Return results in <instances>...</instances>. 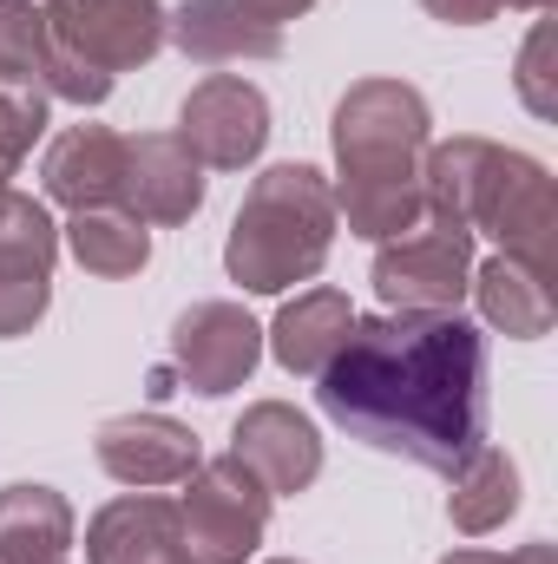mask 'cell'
<instances>
[{"instance_id": "7a4b0ae2", "label": "cell", "mask_w": 558, "mask_h": 564, "mask_svg": "<svg viewBox=\"0 0 558 564\" xmlns=\"http://www.w3.org/2000/svg\"><path fill=\"white\" fill-rule=\"evenodd\" d=\"M427 99L408 79H355L335 106V224L368 243L408 237L420 217V151H427Z\"/></svg>"}, {"instance_id": "e0dca14e", "label": "cell", "mask_w": 558, "mask_h": 564, "mask_svg": "<svg viewBox=\"0 0 558 564\" xmlns=\"http://www.w3.org/2000/svg\"><path fill=\"white\" fill-rule=\"evenodd\" d=\"M164 40H178L191 59L204 66H230V59H277L282 33L250 20L237 0H184L178 13H164Z\"/></svg>"}, {"instance_id": "d4e9b609", "label": "cell", "mask_w": 558, "mask_h": 564, "mask_svg": "<svg viewBox=\"0 0 558 564\" xmlns=\"http://www.w3.org/2000/svg\"><path fill=\"white\" fill-rule=\"evenodd\" d=\"M433 20H447V26H486L493 13H500V0H420Z\"/></svg>"}, {"instance_id": "4fadbf2b", "label": "cell", "mask_w": 558, "mask_h": 564, "mask_svg": "<svg viewBox=\"0 0 558 564\" xmlns=\"http://www.w3.org/2000/svg\"><path fill=\"white\" fill-rule=\"evenodd\" d=\"M230 453L264 479V492H309L322 473V433L309 414L282 408V401H257L244 408V421L230 426Z\"/></svg>"}, {"instance_id": "f546056e", "label": "cell", "mask_w": 558, "mask_h": 564, "mask_svg": "<svg viewBox=\"0 0 558 564\" xmlns=\"http://www.w3.org/2000/svg\"><path fill=\"white\" fill-rule=\"evenodd\" d=\"M53 564H66V558H53Z\"/></svg>"}, {"instance_id": "30bf717a", "label": "cell", "mask_w": 558, "mask_h": 564, "mask_svg": "<svg viewBox=\"0 0 558 564\" xmlns=\"http://www.w3.org/2000/svg\"><path fill=\"white\" fill-rule=\"evenodd\" d=\"M0 93H40V99H66V106H99L112 93V79L66 59L33 0H0Z\"/></svg>"}, {"instance_id": "4dcf8cb0", "label": "cell", "mask_w": 558, "mask_h": 564, "mask_svg": "<svg viewBox=\"0 0 558 564\" xmlns=\"http://www.w3.org/2000/svg\"><path fill=\"white\" fill-rule=\"evenodd\" d=\"M0 197H7V191H0Z\"/></svg>"}, {"instance_id": "ffe728a7", "label": "cell", "mask_w": 558, "mask_h": 564, "mask_svg": "<svg viewBox=\"0 0 558 564\" xmlns=\"http://www.w3.org/2000/svg\"><path fill=\"white\" fill-rule=\"evenodd\" d=\"M73 552V506L53 486L0 492V564H53Z\"/></svg>"}, {"instance_id": "603a6c76", "label": "cell", "mask_w": 558, "mask_h": 564, "mask_svg": "<svg viewBox=\"0 0 558 564\" xmlns=\"http://www.w3.org/2000/svg\"><path fill=\"white\" fill-rule=\"evenodd\" d=\"M46 132V99L40 93H0V191L20 171V158Z\"/></svg>"}, {"instance_id": "8992f818", "label": "cell", "mask_w": 558, "mask_h": 564, "mask_svg": "<svg viewBox=\"0 0 558 564\" xmlns=\"http://www.w3.org/2000/svg\"><path fill=\"white\" fill-rule=\"evenodd\" d=\"M46 33L66 59L93 73H132L164 46V7L158 0H46Z\"/></svg>"}, {"instance_id": "f1b7e54d", "label": "cell", "mask_w": 558, "mask_h": 564, "mask_svg": "<svg viewBox=\"0 0 558 564\" xmlns=\"http://www.w3.org/2000/svg\"><path fill=\"white\" fill-rule=\"evenodd\" d=\"M270 564H302V558H270Z\"/></svg>"}, {"instance_id": "52a82bcc", "label": "cell", "mask_w": 558, "mask_h": 564, "mask_svg": "<svg viewBox=\"0 0 558 564\" xmlns=\"http://www.w3.org/2000/svg\"><path fill=\"white\" fill-rule=\"evenodd\" d=\"M178 139H184V151L197 164H211V171H244L270 144V99L250 79H237V73H211V79H197L184 93Z\"/></svg>"}, {"instance_id": "4316f807", "label": "cell", "mask_w": 558, "mask_h": 564, "mask_svg": "<svg viewBox=\"0 0 558 564\" xmlns=\"http://www.w3.org/2000/svg\"><path fill=\"white\" fill-rule=\"evenodd\" d=\"M237 7H244V13H250V20H264V26H289V20H296V13H309V7H315V0H237Z\"/></svg>"}, {"instance_id": "44dd1931", "label": "cell", "mask_w": 558, "mask_h": 564, "mask_svg": "<svg viewBox=\"0 0 558 564\" xmlns=\"http://www.w3.org/2000/svg\"><path fill=\"white\" fill-rule=\"evenodd\" d=\"M513 512H519V466H513L500 446H473V453L453 466V492H447L453 532L480 539V532L506 525Z\"/></svg>"}, {"instance_id": "9a60e30c", "label": "cell", "mask_w": 558, "mask_h": 564, "mask_svg": "<svg viewBox=\"0 0 558 564\" xmlns=\"http://www.w3.org/2000/svg\"><path fill=\"white\" fill-rule=\"evenodd\" d=\"M86 558L93 564H191L184 532H178V499L158 492H126L93 512L86 525Z\"/></svg>"}, {"instance_id": "5bb4252c", "label": "cell", "mask_w": 558, "mask_h": 564, "mask_svg": "<svg viewBox=\"0 0 558 564\" xmlns=\"http://www.w3.org/2000/svg\"><path fill=\"white\" fill-rule=\"evenodd\" d=\"M93 453L119 486H184L204 459L197 433L178 426L171 414H119V421L99 426Z\"/></svg>"}, {"instance_id": "5b68a950", "label": "cell", "mask_w": 558, "mask_h": 564, "mask_svg": "<svg viewBox=\"0 0 558 564\" xmlns=\"http://www.w3.org/2000/svg\"><path fill=\"white\" fill-rule=\"evenodd\" d=\"M270 525V492L264 479L224 453V459H197V473L184 479L178 499V532H184V558L191 564H244L264 545Z\"/></svg>"}, {"instance_id": "277c9868", "label": "cell", "mask_w": 558, "mask_h": 564, "mask_svg": "<svg viewBox=\"0 0 558 564\" xmlns=\"http://www.w3.org/2000/svg\"><path fill=\"white\" fill-rule=\"evenodd\" d=\"M335 243V197L329 177L315 164H270L224 243V270L230 282H244L250 295H282L296 282H309L329 263Z\"/></svg>"}, {"instance_id": "7c38bea8", "label": "cell", "mask_w": 558, "mask_h": 564, "mask_svg": "<svg viewBox=\"0 0 558 564\" xmlns=\"http://www.w3.org/2000/svg\"><path fill=\"white\" fill-rule=\"evenodd\" d=\"M119 204L139 224H191L204 210V164L184 151L178 132H139L126 139Z\"/></svg>"}, {"instance_id": "7402d4cb", "label": "cell", "mask_w": 558, "mask_h": 564, "mask_svg": "<svg viewBox=\"0 0 558 564\" xmlns=\"http://www.w3.org/2000/svg\"><path fill=\"white\" fill-rule=\"evenodd\" d=\"M66 250L79 257V270L119 282V276H139L144 263H151V230H144L132 210H112V204L106 210H73Z\"/></svg>"}, {"instance_id": "484cf974", "label": "cell", "mask_w": 558, "mask_h": 564, "mask_svg": "<svg viewBox=\"0 0 558 564\" xmlns=\"http://www.w3.org/2000/svg\"><path fill=\"white\" fill-rule=\"evenodd\" d=\"M440 564H558V552L546 545V539H533V545H519V552H447Z\"/></svg>"}, {"instance_id": "3957f363", "label": "cell", "mask_w": 558, "mask_h": 564, "mask_svg": "<svg viewBox=\"0 0 558 564\" xmlns=\"http://www.w3.org/2000/svg\"><path fill=\"white\" fill-rule=\"evenodd\" d=\"M420 210L427 224L486 230L500 257L526 263L539 282H552V230L558 191L552 171L526 151H506L493 139H447L420 151Z\"/></svg>"}, {"instance_id": "ac0fdd59", "label": "cell", "mask_w": 558, "mask_h": 564, "mask_svg": "<svg viewBox=\"0 0 558 564\" xmlns=\"http://www.w3.org/2000/svg\"><path fill=\"white\" fill-rule=\"evenodd\" d=\"M348 328H355V302L342 289H309V295L282 302L277 328H270V355L289 375H322L335 361V348L348 341Z\"/></svg>"}, {"instance_id": "cb8c5ba5", "label": "cell", "mask_w": 558, "mask_h": 564, "mask_svg": "<svg viewBox=\"0 0 558 564\" xmlns=\"http://www.w3.org/2000/svg\"><path fill=\"white\" fill-rule=\"evenodd\" d=\"M519 99H526V112L533 119H558V93H552V20H539L533 33H526V46H519Z\"/></svg>"}, {"instance_id": "2e32d148", "label": "cell", "mask_w": 558, "mask_h": 564, "mask_svg": "<svg viewBox=\"0 0 558 564\" xmlns=\"http://www.w3.org/2000/svg\"><path fill=\"white\" fill-rule=\"evenodd\" d=\"M119 171H126V139L119 132L73 126V132H60V139L46 144L40 184L66 210H106V204H119Z\"/></svg>"}, {"instance_id": "6da1fadb", "label": "cell", "mask_w": 558, "mask_h": 564, "mask_svg": "<svg viewBox=\"0 0 558 564\" xmlns=\"http://www.w3.org/2000/svg\"><path fill=\"white\" fill-rule=\"evenodd\" d=\"M315 401L375 453L453 473L486 446V335L460 308L355 315L335 361L315 375Z\"/></svg>"}, {"instance_id": "83f0119b", "label": "cell", "mask_w": 558, "mask_h": 564, "mask_svg": "<svg viewBox=\"0 0 558 564\" xmlns=\"http://www.w3.org/2000/svg\"><path fill=\"white\" fill-rule=\"evenodd\" d=\"M500 7H526V13H546L552 0H500Z\"/></svg>"}, {"instance_id": "8fae6325", "label": "cell", "mask_w": 558, "mask_h": 564, "mask_svg": "<svg viewBox=\"0 0 558 564\" xmlns=\"http://www.w3.org/2000/svg\"><path fill=\"white\" fill-rule=\"evenodd\" d=\"M264 361V328L237 302H191L171 328V368L197 394H230Z\"/></svg>"}, {"instance_id": "ba28073f", "label": "cell", "mask_w": 558, "mask_h": 564, "mask_svg": "<svg viewBox=\"0 0 558 564\" xmlns=\"http://www.w3.org/2000/svg\"><path fill=\"white\" fill-rule=\"evenodd\" d=\"M466 282H473V237L453 224H415L375 257V295L388 308H460Z\"/></svg>"}, {"instance_id": "d6986e66", "label": "cell", "mask_w": 558, "mask_h": 564, "mask_svg": "<svg viewBox=\"0 0 558 564\" xmlns=\"http://www.w3.org/2000/svg\"><path fill=\"white\" fill-rule=\"evenodd\" d=\"M466 289H473L486 328H500V335H513V341L552 335V282H539L526 263L486 257V263H473V282H466Z\"/></svg>"}, {"instance_id": "9c48e42d", "label": "cell", "mask_w": 558, "mask_h": 564, "mask_svg": "<svg viewBox=\"0 0 558 564\" xmlns=\"http://www.w3.org/2000/svg\"><path fill=\"white\" fill-rule=\"evenodd\" d=\"M53 257H60V224L46 217V204L7 191L0 197V341L26 335L46 315Z\"/></svg>"}]
</instances>
